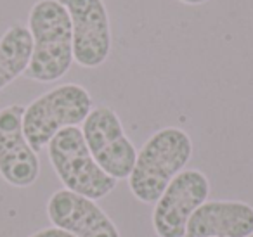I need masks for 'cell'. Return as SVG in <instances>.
<instances>
[{"mask_svg":"<svg viewBox=\"0 0 253 237\" xmlns=\"http://www.w3.org/2000/svg\"><path fill=\"white\" fill-rule=\"evenodd\" d=\"M33 52L25 77L39 83L63 78L73 64V32L68 11L59 0H37L28 14Z\"/></svg>","mask_w":253,"mask_h":237,"instance_id":"obj_1","label":"cell"},{"mask_svg":"<svg viewBox=\"0 0 253 237\" xmlns=\"http://www.w3.org/2000/svg\"><path fill=\"white\" fill-rule=\"evenodd\" d=\"M193 156L189 133L177 126H167L153 133L137 153L128 177V187L135 199L153 204L170 182L186 168Z\"/></svg>","mask_w":253,"mask_h":237,"instance_id":"obj_2","label":"cell"},{"mask_svg":"<svg viewBox=\"0 0 253 237\" xmlns=\"http://www.w3.org/2000/svg\"><path fill=\"white\" fill-rule=\"evenodd\" d=\"M92 97L78 83H63L32 101L23 113V132L37 154L68 126H78L92 111Z\"/></svg>","mask_w":253,"mask_h":237,"instance_id":"obj_3","label":"cell"},{"mask_svg":"<svg viewBox=\"0 0 253 237\" xmlns=\"http://www.w3.org/2000/svg\"><path fill=\"white\" fill-rule=\"evenodd\" d=\"M49 161L66 191L97 201L115 191L116 182L95 163L85 144L82 128L61 130L47 146Z\"/></svg>","mask_w":253,"mask_h":237,"instance_id":"obj_4","label":"cell"},{"mask_svg":"<svg viewBox=\"0 0 253 237\" xmlns=\"http://www.w3.org/2000/svg\"><path fill=\"white\" fill-rule=\"evenodd\" d=\"M85 144L95 163L115 180L130 177L137 151L123 132L118 115L109 106L92 108L82 123Z\"/></svg>","mask_w":253,"mask_h":237,"instance_id":"obj_5","label":"cell"},{"mask_svg":"<svg viewBox=\"0 0 253 237\" xmlns=\"http://www.w3.org/2000/svg\"><path fill=\"white\" fill-rule=\"evenodd\" d=\"M210 194V182L200 170H182L165 189L153 209L160 237H186L187 222Z\"/></svg>","mask_w":253,"mask_h":237,"instance_id":"obj_6","label":"cell"},{"mask_svg":"<svg viewBox=\"0 0 253 237\" xmlns=\"http://www.w3.org/2000/svg\"><path fill=\"white\" fill-rule=\"evenodd\" d=\"M73 32V59L82 68H99L111 52V28L104 0H59Z\"/></svg>","mask_w":253,"mask_h":237,"instance_id":"obj_7","label":"cell"},{"mask_svg":"<svg viewBox=\"0 0 253 237\" xmlns=\"http://www.w3.org/2000/svg\"><path fill=\"white\" fill-rule=\"evenodd\" d=\"M23 113L21 104L0 109V175L12 187H30L40 175L39 154L23 132Z\"/></svg>","mask_w":253,"mask_h":237,"instance_id":"obj_8","label":"cell"},{"mask_svg":"<svg viewBox=\"0 0 253 237\" xmlns=\"http://www.w3.org/2000/svg\"><path fill=\"white\" fill-rule=\"evenodd\" d=\"M47 216L57 229L75 237H120L113 220L95 201L66 189L56 191L47 202Z\"/></svg>","mask_w":253,"mask_h":237,"instance_id":"obj_9","label":"cell"},{"mask_svg":"<svg viewBox=\"0 0 253 237\" xmlns=\"http://www.w3.org/2000/svg\"><path fill=\"white\" fill-rule=\"evenodd\" d=\"M253 206L241 201H207L187 222L186 237H248Z\"/></svg>","mask_w":253,"mask_h":237,"instance_id":"obj_10","label":"cell"},{"mask_svg":"<svg viewBox=\"0 0 253 237\" xmlns=\"http://www.w3.org/2000/svg\"><path fill=\"white\" fill-rule=\"evenodd\" d=\"M33 40L28 26L14 23L0 37V92L28 70Z\"/></svg>","mask_w":253,"mask_h":237,"instance_id":"obj_11","label":"cell"},{"mask_svg":"<svg viewBox=\"0 0 253 237\" xmlns=\"http://www.w3.org/2000/svg\"><path fill=\"white\" fill-rule=\"evenodd\" d=\"M28 237H75V236H71L70 232H66L63 229H57V227H47V229L39 230V232L32 234Z\"/></svg>","mask_w":253,"mask_h":237,"instance_id":"obj_12","label":"cell"},{"mask_svg":"<svg viewBox=\"0 0 253 237\" xmlns=\"http://www.w3.org/2000/svg\"><path fill=\"white\" fill-rule=\"evenodd\" d=\"M179 2H182L186 5H201V4H207L208 0H179Z\"/></svg>","mask_w":253,"mask_h":237,"instance_id":"obj_13","label":"cell"},{"mask_svg":"<svg viewBox=\"0 0 253 237\" xmlns=\"http://www.w3.org/2000/svg\"><path fill=\"white\" fill-rule=\"evenodd\" d=\"M248 237H253V234H252V236H248Z\"/></svg>","mask_w":253,"mask_h":237,"instance_id":"obj_14","label":"cell"}]
</instances>
